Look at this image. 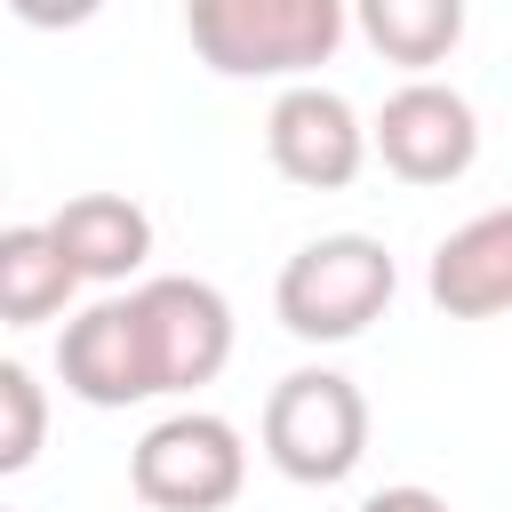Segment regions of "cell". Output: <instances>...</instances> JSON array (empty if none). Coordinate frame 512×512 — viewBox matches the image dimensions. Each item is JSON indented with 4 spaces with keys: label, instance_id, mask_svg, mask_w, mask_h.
Here are the masks:
<instances>
[{
    "label": "cell",
    "instance_id": "cell-13",
    "mask_svg": "<svg viewBox=\"0 0 512 512\" xmlns=\"http://www.w3.org/2000/svg\"><path fill=\"white\" fill-rule=\"evenodd\" d=\"M40 432H48V400H40L32 368L8 360L0 368V472H24L40 456Z\"/></svg>",
    "mask_w": 512,
    "mask_h": 512
},
{
    "label": "cell",
    "instance_id": "cell-15",
    "mask_svg": "<svg viewBox=\"0 0 512 512\" xmlns=\"http://www.w3.org/2000/svg\"><path fill=\"white\" fill-rule=\"evenodd\" d=\"M360 512H456L448 496H432V488H376Z\"/></svg>",
    "mask_w": 512,
    "mask_h": 512
},
{
    "label": "cell",
    "instance_id": "cell-3",
    "mask_svg": "<svg viewBox=\"0 0 512 512\" xmlns=\"http://www.w3.org/2000/svg\"><path fill=\"white\" fill-rule=\"evenodd\" d=\"M264 456L296 488H336L368 456V400L336 368H296L264 400Z\"/></svg>",
    "mask_w": 512,
    "mask_h": 512
},
{
    "label": "cell",
    "instance_id": "cell-1",
    "mask_svg": "<svg viewBox=\"0 0 512 512\" xmlns=\"http://www.w3.org/2000/svg\"><path fill=\"white\" fill-rule=\"evenodd\" d=\"M184 32L224 80H304L344 48L352 0H184Z\"/></svg>",
    "mask_w": 512,
    "mask_h": 512
},
{
    "label": "cell",
    "instance_id": "cell-9",
    "mask_svg": "<svg viewBox=\"0 0 512 512\" xmlns=\"http://www.w3.org/2000/svg\"><path fill=\"white\" fill-rule=\"evenodd\" d=\"M424 288H432V304L448 320H496V312H512V208H480L472 224H456L432 248Z\"/></svg>",
    "mask_w": 512,
    "mask_h": 512
},
{
    "label": "cell",
    "instance_id": "cell-4",
    "mask_svg": "<svg viewBox=\"0 0 512 512\" xmlns=\"http://www.w3.org/2000/svg\"><path fill=\"white\" fill-rule=\"evenodd\" d=\"M248 480V448L224 416L208 408H176L160 416L136 456H128V488L152 504V512H224Z\"/></svg>",
    "mask_w": 512,
    "mask_h": 512
},
{
    "label": "cell",
    "instance_id": "cell-12",
    "mask_svg": "<svg viewBox=\"0 0 512 512\" xmlns=\"http://www.w3.org/2000/svg\"><path fill=\"white\" fill-rule=\"evenodd\" d=\"M352 24L384 64L424 72L448 64V48L464 40V0H352Z\"/></svg>",
    "mask_w": 512,
    "mask_h": 512
},
{
    "label": "cell",
    "instance_id": "cell-7",
    "mask_svg": "<svg viewBox=\"0 0 512 512\" xmlns=\"http://www.w3.org/2000/svg\"><path fill=\"white\" fill-rule=\"evenodd\" d=\"M56 376H64V392L88 400V408H128V400H152V392H160L136 288L88 304L80 320H64V336H56Z\"/></svg>",
    "mask_w": 512,
    "mask_h": 512
},
{
    "label": "cell",
    "instance_id": "cell-5",
    "mask_svg": "<svg viewBox=\"0 0 512 512\" xmlns=\"http://www.w3.org/2000/svg\"><path fill=\"white\" fill-rule=\"evenodd\" d=\"M264 152H272V168H280L288 184H304V192H344V184L360 176V160L376 152V136L360 128V112H352L336 88L288 80V88L272 96V112H264Z\"/></svg>",
    "mask_w": 512,
    "mask_h": 512
},
{
    "label": "cell",
    "instance_id": "cell-8",
    "mask_svg": "<svg viewBox=\"0 0 512 512\" xmlns=\"http://www.w3.org/2000/svg\"><path fill=\"white\" fill-rule=\"evenodd\" d=\"M136 312H144V336H152L160 392H192V384H208L232 360V304H224V288H208L192 272H160V280L136 288Z\"/></svg>",
    "mask_w": 512,
    "mask_h": 512
},
{
    "label": "cell",
    "instance_id": "cell-10",
    "mask_svg": "<svg viewBox=\"0 0 512 512\" xmlns=\"http://www.w3.org/2000/svg\"><path fill=\"white\" fill-rule=\"evenodd\" d=\"M48 232L64 240V256H72L80 280H96V288L144 272V256H152V216H144L128 192H80V200H64V208L48 216Z\"/></svg>",
    "mask_w": 512,
    "mask_h": 512
},
{
    "label": "cell",
    "instance_id": "cell-14",
    "mask_svg": "<svg viewBox=\"0 0 512 512\" xmlns=\"http://www.w3.org/2000/svg\"><path fill=\"white\" fill-rule=\"evenodd\" d=\"M104 0H8V16L16 24H32V32H72V24H88Z\"/></svg>",
    "mask_w": 512,
    "mask_h": 512
},
{
    "label": "cell",
    "instance_id": "cell-2",
    "mask_svg": "<svg viewBox=\"0 0 512 512\" xmlns=\"http://www.w3.org/2000/svg\"><path fill=\"white\" fill-rule=\"evenodd\" d=\"M392 288H400V272H392L384 240H368V232H320V240H304L280 264L272 312L304 344H352L368 320H384Z\"/></svg>",
    "mask_w": 512,
    "mask_h": 512
},
{
    "label": "cell",
    "instance_id": "cell-11",
    "mask_svg": "<svg viewBox=\"0 0 512 512\" xmlns=\"http://www.w3.org/2000/svg\"><path fill=\"white\" fill-rule=\"evenodd\" d=\"M80 264L64 256V240L48 224H8L0 232V320L8 328H40L72 304Z\"/></svg>",
    "mask_w": 512,
    "mask_h": 512
},
{
    "label": "cell",
    "instance_id": "cell-6",
    "mask_svg": "<svg viewBox=\"0 0 512 512\" xmlns=\"http://www.w3.org/2000/svg\"><path fill=\"white\" fill-rule=\"evenodd\" d=\"M376 160L400 184H456L480 160V112L448 88V80H408L384 96V112L368 120Z\"/></svg>",
    "mask_w": 512,
    "mask_h": 512
}]
</instances>
